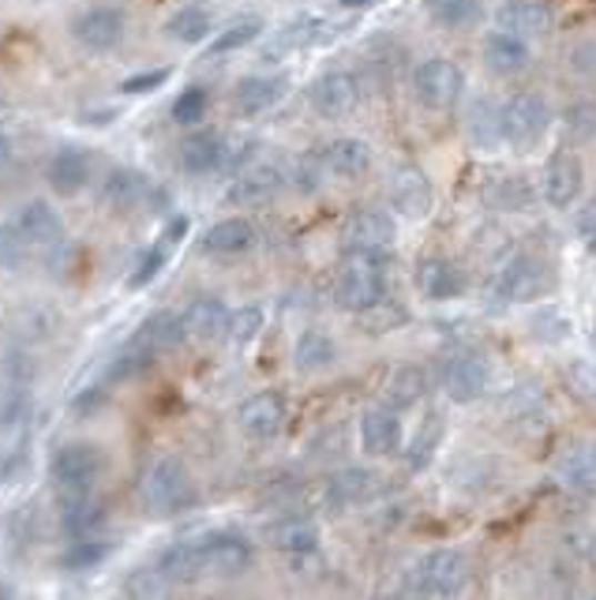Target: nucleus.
Masks as SVG:
<instances>
[{
	"label": "nucleus",
	"mask_w": 596,
	"mask_h": 600,
	"mask_svg": "<svg viewBox=\"0 0 596 600\" xmlns=\"http://www.w3.org/2000/svg\"><path fill=\"white\" fill-rule=\"evenodd\" d=\"M139 491H143L147 510L158 518H173V515H181V510L195 507V480L181 458H169V455L158 458L143 474Z\"/></svg>",
	"instance_id": "obj_1"
},
{
	"label": "nucleus",
	"mask_w": 596,
	"mask_h": 600,
	"mask_svg": "<svg viewBox=\"0 0 596 600\" xmlns=\"http://www.w3.org/2000/svg\"><path fill=\"white\" fill-rule=\"evenodd\" d=\"M465 578H469V563L454 548H435L424 559H416L413 570L405 574V593L413 597H454L462 593Z\"/></svg>",
	"instance_id": "obj_2"
},
{
	"label": "nucleus",
	"mask_w": 596,
	"mask_h": 600,
	"mask_svg": "<svg viewBox=\"0 0 596 600\" xmlns=\"http://www.w3.org/2000/svg\"><path fill=\"white\" fill-rule=\"evenodd\" d=\"M383 297H386L383 260H375V255H345L342 271L334 278V301L345 312H367Z\"/></svg>",
	"instance_id": "obj_3"
},
{
	"label": "nucleus",
	"mask_w": 596,
	"mask_h": 600,
	"mask_svg": "<svg viewBox=\"0 0 596 600\" xmlns=\"http://www.w3.org/2000/svg\"><path fill=\"white\" fill-rule=\"evenodd\" d=\"M499 128L503 143L518 146V151H533L552 128V105L541 94H514L499 110Z\"/></svg>",
	"instance_id": "obj_4"
},
{
	"label": "nucleus",
	"mask_w": 596,
	"mask_h": 600,
	"mask_svg": "<svg viewBox=\"0 0 596 600\" xmlns=\"http://www.w3.org/2000/svg\"><path fill=\"white\" fill-rule=\"evenodd\" d=\"M413 91L421 98L424 110L432 113H451L462 102L465 91V75L451 57H428L413 75Z\"/></svg>",
	"instance_id": "obj_5"
},
{
	"label": "nucleus",
	"mask_w": 596,
	"mask_h": 600,
	"mask_svg": "<svg viewBox=\"0 0 596 600\" xmlns=\"http://www.w3.org/2000/svg\"><path fill=\"white\" fill-rule=\"evenodd\" d=\"M285 184H290V165L277 159H252L244 170H236V181L230 184L225 200L241 206H260L266 200H274Z\"/></svg>",
	"instance_id": "obj_6"
},
{
	"label": "nucleus",
	"mask_w": 596,
	"mask_h": 600,
	"mask_svg": "<svg viewBox=\"0 0 596 600\" xmlns=\"http://www.w3.org/2000/svg\"><path fill=\"white\" fill-rule=\"evenodd\" d=\"M57 491H91V485L102 474V450L94 443H64L57 447L53 461H49Z\"/></svg>",
	"instance_id": "obj_7"
},
{
	"label": "nucleus",
	"mask_w": 596,
	"mask_h": 600,
	"mask_svg": "<svg viewBox=\"0 0 596 600\" xmlns=\"http://www.w3.org/2000/svg\"><path fill=\"white\" fill-rule=\"evenodd\" d=\"M440 387L451 401H476L488 387V364L476 357L473 349H454L440 360Z\"/></svg>",
	"instance_id": "obj_8"
},
{
	"label": "nucleus",
	"mask_w": 596,
	"mask_h": 600,
	"mask_svg": "<svg viewBox=\"0 0 596 600\" xmlns=\"http://www.w3.org/2000/svg\"><path fill=\"white\" fill-rule=\"evenodd\" d=\"M544 289V267L529 255H514V260H506L499 274L492 278L488 285V301L495 308H506V304H522V301H533L541 297Z\"/></svg>",
	"instance_id": "obj_9"
},
{
	"label": "nucleus",
	"mask_w": 596,
	"mask_h": 600,
	"mask_svg": "<svg viewBox=\"0 0 596 600\" xmlns=\"http://www.w3.org/2000/svg\"><path fill=\"white\" fill-rule=\"evenodd\" d=\"M12 230L19 233V241H23V248H27V252H46V255H53V252L64 244L61 214H57L46 200H31L27 206H19Z\"/></svg>",
	"instance_id": "obj_10"
},
{
	"label": "nucleus",
	"mask_w": 596,
	"mask_h": 600,
	"mask_svg": "<svg viewBox=\"0 0 596 600\" xmlns=\"http://www.w3.org/2000/svg\"><path fill=\"white\" fill-rule=\"evenodd\" d=\"M307 102H312V110L326 116V121H342V116H350L356 105H361V80H356L353 72L334 68V72H326L312 83Z\"/></svg>",
	"instance_id": "obj_11"
},
{
	"label": "nucleus",
	"mask_w": 596,
	"mask_h": 600,
	"mask_svg": "<svg viewBox=\"0 0 596 600\" xmlns=\"http://www.w3.org/2000/svg\"><path fill=\"white\" fill-rule=\"evenodd\" d=\"M582 189H585V165L574 151H559L552 154L548 165H544V176H541V192L555 211H570L574 203L582 200Z\"/></svg>",
	"instance_id": "obj_12"
},
{
	"label": "nucleus",
	"mask_w": 596,
	"mask_h": 600,
	"mask_svg": "<svg viewBox=\"0 0 596 600\" xmlns=\"http://www.w3.org/2000/svg\"><path fill=\"white\" fill-rule=\"evenodd\" d=\"M394 237H397V230H394L391 214L361 211V214H353L350 225H345L342 244H345V255H375V260H383V255L394 248Z\"/></svg>",
	"instance_id": "obj_13"
},
{
	"label": "nucleus",
	"mask_w": 596,
	"mask_h": 600,
	"mask_svg": "<svg viewBox=\"0 0 596 600\" xmlns=\"http://www.w3.org/2000/svg\"><path fill=\"white\" fill-rule=\"evenodd\" d=\"M72 38L83 49H91V53H109V49H117L124 38V12L109 4L87 8L72 23Z\"/></svg>",
	"instance_id": "obj_14"
},
{
	"label": "nucleus",
	"mask_w": 596,
	"mask_h": 600,
	"mask_svg": "<svg viewBox=\"0 0 596 600\" xmlns=\"http://www.w3.org/2000/svg\"><path fill=\"white\" fill-rule=\"evenodd\" d=\"M158 200L162 195L151 184V176H143L139 170H113L102 184V203L117 214H135Z\"/></svg>",
	"instance_id": "obj_15"
},
{
	"label": "nucleus",
	"mask_w": 596,
	"mask_h": 600,
	"mask_svg": "<svg viewBox=\"0 0 596 600\" xmlns=\"http://www.w3.org/2000/svg\"><path fill=\"white\" fill-rule=\"evenodd\" d=\"M495 27L506 34H518V38H548L555 27V16L544 0H503L495 8Z\"/></svg>",
	"instance_id": "obj_16"
},
{
	"label": "nucleus",
	"mask_w": 596,
	"mask_h": 600,
	"mask_svg": "<svg viewBox=\"0 0 596 600\" xmlns=\"http://www.w3.org/2000/svg\"><path fill=\"white\" fill-rule=\"evenodd\" d=\"M285 417H290V406H285V398L277 395V390H263V395H252L241 406V431L248 439H274L282 436L285 428Z\"/></svg>",
	"instance_id": "obj_17"
},
{
	"label": "nucleus",
	"mask_w": 596,
	"mask_h": 600,
	"mask_svg": "<svg viewBox=\"0 0 596 600\" xmlns=\"http://www.w3.org/2000/svg\"><path fill=\"white\" fill-rule=\"evenodd\" d=\"M203 552H206V570L222 578H236L252 567V540L241 533H230V529H218V533L203 537Z\"/></svg>",
	"instance_id": "obj_18"
},
{
	"label": "nucleus",
	"mask_w": 596,
	"mask_h": 600,
	"mask_svg": "<svg viewBox=\"0 0 596 600\" xmlns=\"http://www.w3.org/2000/svg\"><path fill=\"white\" fill-rule=\"evenodd\" d=\"M255 248V225L248 218H222L199 241V252L211 255V260H241Z\"/></svg>",
	"instance_id": "obj_19"
},
{
	"label": "nucleus",
	"mask_w": 596,
	"mask_h": 600,
	"mask_svg": "<svg viewBox=\"0 0 596 600\" xmlns=\"http://www.w3.org/2000/svg\"><path fill=\"white\" fill-rule=\"evenodd\" d=\"M432 181L424 176L416 165H405V170H397L394 173V181H391V203H394V211L397 214H405L410 222H421V218H428L432 214Z\"/></svg>",
	"instance_id": "obj_20"
},
{
	"label": "nucleus",
	"mask_w": 596,
	"mask_h": 600,
	"mask_svg": "<svg viewBox=\"0 0 596 600\" xmlns=\"http://www.w3.org/2000/svg\"><path fill=\"white\" fill-rule=\"evenodd\" d=\"M46 181L57 195L83 192L91 181V151L87 146H61L46 165Z\"/></svg>",
	"instance_id": "obj_21"
},
{
	"label": "nucleus",
	"mask_w": 596,
	"mask_h": 600,
	"mask_svg": "<svg viewBox=\"0 0 596 600\" xmlns=\"http://www.w3.org/2000/svg\"><path fill=\"white\" fill-rule=\"evenodd\" d=\"M203 574H211L206 570V552H203V537L199 540H176V545H169L162 559H158V578L162 582H199Z\"/></svg>",
	"instance_id": "obj_22"
},
{
	"label": "nucleus",
	"mask_w": 596,
	"mask_h": 600,
	"mask_svg": "<svg viewBox=\"0 0 596 600\" xmlns=\"http://www.w3.org/2000/svg\"><path fill=\"white\" fill-rule=\"evenodd\" d=\"M361 447L372 458H391L402 447V420L391 406H375L361 417Z\"/></svg>",
	"instance_id": "obj_23"
},
{
	"label": "nucleus",
	"mask_w": 596,
	"mask_h": 600,
	"mask_svg": "<svg viewBox=\"0 0 596 600\" xmlns=\"http://www.w3.org/2000/svg\"><path fill=\"white\" fill-rule=\"evenodd\" d=\"M481 57H484V64H488V72H495V75H518L533 61L529 42L518 38V34L499 31V27H495V31L484 38Z\"/></svg>",
	"instance_id": "obj_24"
},
{
	"label": "nucleus",
	"mask_w": 596,
	"mask_h": 600,
	"mask_svg": "<svg viewBox=\"0 0 596 600\" xmlns=\"http://www.w3.org/2000/svg\"><path fill=\"white\" fill-rule=\"evenodd\" d=\"M320 162L326 173L342 176V181H356L372 170V146L364 140H353V135H342V140H331L320 151Z\"/></svg>",
	"instance_id": "obj_25"
},
{
	"label": "nucleus",
	"mask_w": 596,
	"mask_h": 600,
	"mask_svg": "<svg viewBox=\"0 0 596 600\" xmlns=\"http://www.w3.org/2000/svg\"><path fill=\"white\" fill-rule=\"evenodd\" d=\"M188 233V222L176 214L173 218V225H165V233L158 237L151 248H147L143 255L135 260V267H132V278H128V289H147L158 274H162V267L169 263V255H173V248H176V241H181Z\"/></svg>",
	"instance_id": "obj_26"
},
{
	"label": "nucleus",
	"mask_w": 596,
	"mask_h": 600,
	"mask_svg": "<svg viewBox=\"0 0 596 600\" xmlns=\"http://www.w3.org/2000/svg\"><path fill=\"white\" fill-rule=\"evenodd\" d=\"M416 289H421L428 301H454V297H462V289H465V274L458 263L432 255V260L416 263Z\"/></svg>",
	"instance_id": "obj_27"
},
{
	"label": "nucleus",
	"mask_w": 596,
	"mask_h": 600,
	"mask_svg": "<svg viewBox=\"0 0 596 600\" xmlns=\"http://www.w3.org/2000/svg\"><path fill=\"white\" fill-rule=\"evenodd\" d=\"M61 526L68 537H91L102 533L105 507L98 504L91 491H64L61 496Z\"/></svg>",
	"instance_id": "obj_28"
},
{
	"label": "nucleus",
	"mask_w": 596,
	"mask_h": 600,
	"mask_svg": "<svg viewBox=\"0 0 596 600\" xmlns=\"http://www.w3.org/2000/svg\"><path fill=\"white\" fill-rule=\"evenodd\" d=\"M290 91V80L285 75H248V80L236 83V110L244 116H263L266 110H274L277 102Z\"/></svg>",
	"instance_id": "obj_29"
},
{
	"label": "nucleus",
	"mask_w": 596,
	"mask_h": 600,
	"mask_svg": "<svg viewBox=\"0 0 596 600\" xmlns=\"http://www.w3.org/2000/svg\"><path fill=\"white\" fill-rule=\"evenodd\" d=\"M184 319L176 316V312H154V316L143 319V327L135 330V346L147 349L151 357H158V353H169L176 349L184 342Z\"/></svg>",
	"instance_id": "obj_30"
},
{
	"label": "nucleus",
	"mask_w": 596,
	"mask_h": 600,
	"mask_svg": "<svg viewBox=\"0 0 596 600\" xmlns=\"http://www.w3.org/2000/svg\"><path fill=\"white\" fill-rule=\"evenodd\" d=\"M31 409H34L31 383L8 379L4 387H0V439L27 431V425H31Z\"/></svg>",
	"instance_id": "obj_31"
},
{
	"label": "nucleus",
	"mask_w": 596,
	"mask_h": 600,
	"mask_svg": "<svg viewBox=\"0 0 596 600\" xmlns=\"http://www.w3.org/2000/svg\"><path fill=\"white\" fill-rule=\"evenodd\" d=\"M375 491V477L367 474V469H342V474H334L331 480H326L323 488V504L331 510H350L356 504H364L367 496Z\"/></svg>",
	"instance_id": "obj_32"
},
{
	"label": "nucleus",
	"mask_w": 596,
	"mask_h": 600,
	"mask_svg": "<svg viewBox=\"0 0 596 600\" xmlns=\"http://www.w3.org/2000/svg\"><path fill=\"white\" fill-rule=\"evenodd\" d=\"M184 330L195 338H225V323H230V308L218 297H195L184 308Z\"/></svg>",
	"instance_id": "obj_33"
},
{
	"label": "nucleus",
	"mask_w": 596,
	"mask_h": 600,
	"mask_svg": "<svg viewBox=\"0 0 596 600\" xmlns=\"http://www.w3.org/2000/svg\"><path fill=\"white\" fill-rule=\"evenodd\" d=\"M271 545L277 548V552L301 559V556H315V552H320L323 540H320V529H315L312 521L285 518V521H277V526L271 529Z\"/></svg>",
	"instance_id": "obj_34"
},
{
	"label": "nucleus",
	"mask_w": 596,
	"mask_h": 600,
	"mask_svg": "<svg viewBox=\"0 0 596 600\" xmlns=\"http://www.w3.org/2000/svg\"><path fill=\"white\" fill-rule=\"evenodd\" d=\"M222 151H225L222 135H211V132L188 135V140L181 143V165H184V173L199 176V173L222 170Z\"/></svg>",
	"instance_id": "obj_35"
},
{
	"label": "nucleus",
	"mask_w": 596,
	"mask_h": 600,
	"mask_svg": "<svg viewBox=\"0 0 596 600\" xmlns=\"http://www.w3.org/2000/svg\"><path fill=\"white\" fill-rule=\"evenodd\" d=\"M386 406H391L394 413L402 409H413L416 401H421L424 395H428V376H424L416 364H402V368L394 372L391 379H386Z\"/></svg>",
	"instance_id": "obj_36"
},
{
	"label": "nucleus",
	"mask_w": 596,
	"mask_h": 600,
	"mask_svg": "<svg viewBox=\"0 0 596 600\" xmlns=\"http://www.w3.org/2000/svg\"><path fill=\"white\" fill-rule=\"evenodd\" d=\"M165 34L176 38V42H184V45H199L214 34V19L206 8H195V4L176 8V12L165 19Z\"/></svg>",
	"instance_id": "obj_37"
},
{
	"label": "nucleus",
	"mask_w": 596,
	"mask_h": 600,
	"mask_svg": "<svg viewBox=\"0 0 596 600\" xmlns=\"http://www.w3.org/2000/svg\"><path fill=\"white\" fill-rule=\"evenodd\" d=\"M293 360L301 372H323L331 368V364L337 360V346L334 338L326 330H304L301 338H296V349H293Z\"/></svg>",
	"instance_id": "obj_38"
},
{
	"label": "nucleus",
	"mask_w": 596,
	"mask_h": 600,
	"mask_svg": "<svg viewBox=\"0 0 596 600\" xmlns=\"http://www.w3.org/2000/svg\"><path fill=\"white\" fill-rule=\"evenodd\" d=\"M484 200L492 206H499V211H518V206L529 203V184H525V176L499 173L484 184Z\"/></svg>",
	"instance_id": "obj_39"
},
{
	"label": "nucleus",
	"mask_w": 596,
	"mask_h": 600,
	"mask_svg": "<svg viewBox=\"0 0 596 600\" xmlns=\"http://www.w3.org/2000/svg\"><path fill=\"white\" fill-rule=\"evenodd\" d=\"M440 443H443V417H440V413H428V417H424V425H421V431L413 436L410 450H405V461H410V469H424V466H428L432 455L440 450Z\"/></svg>",
	"instance_id": "obj_40"
},
{
	"label": "nucleus",
	"mask_w": 596,
	"mask_h": 600,
	"mask_svg": "<svg viewBox=\"0 0 596 600\" xmlns=\"http://www.w3.org/2000/svg\"><path fill=\"white\" fill-rule=\"evenodd\" d=\"M57 330V316L46 308V304H27L16 316V338L19 342H46L53 338Z\"/></svg>",
	"instance_id": "obj_41"
},
{
	"label": "nucleus",
	"mask_w": 596,
	"mask_h": 600,
	"mask_svg": "<svg viewBox=\"0 0 596 600\" xmlns=\"http://www.w3.org/2000/svg\"><path fill=\"white\" fill-rule=\"evenodd\" d=\"M263 34V23L260 19H236V23H230L225 27L222 34L214 38L211 42V49L206 53L211 57H225V53H236V49H244V45H252L255 38Z\"/></svg>",
	"instance_id": "obj_42"
},
{
	"label": "nucleus",
	"mask_w": 596,
	"mask_h": 600,
	"mask_svg": "<svg viewBox=\"0 0 596 600\" xmlns=\"http://www.w3.org/2000/svg\"><path fill=\"white\" fill-rule=\"evenodd\" d=\"M109 556V540L105 537H72V545H68V552H64V567H72V570H83V567H94V563H102V559Z\"/></svg>",
	"instance_id": "obj_43"
},
{
	"label": "nucleus",
	"mask_w": 596,
	"mask_h": 600,
	"mask_svg": "<svg viewBox=\"0 0 596 600\" xmlns=\"http://www.w3.org/2000/svg\"><path fill=\"white\" fill-rule=\"evenodd\" d=\"M263 308L260 304H241V308H233L230 312V323H225V338H233V342H252L255 334L263 330Z\"/></svg>",
	"instance_id": "obj_44"
},
{
	"label": "nucleus",
	"mask_w": 596,
	"mask_h": 600,
	"mask_svg": "<svg viewBox=\"0 0 596 600\" xmlns=\"http://www.w3.org/2000/svg\"><path fill=\"white\" fill-rule=\"evenodd\" d=\"M206 105H211V94H206L203 87H188V91L176 94V102H173V110H169V116H173L176 124L192 128V124H199L206 116Z\"/></svg>",
	"instance_id": "obj_45"
},
{
	"label": "nucleus",
	"mask_w": 596,
	"mask_h": 600,
	"mask_svg": "<svg viewBox=\"0 0 596 600\" xmlns=\"http://www.w3.org/2000/svg\"><path fill=\"white\" fill-rule=\"evenodd\" d=\"M559 474L566 480V488H593L596 485V458L593 450H570L563 458Z\"/></svg>",
	"instance_id": "obj_46"
},
{
	"label": "nucleus",
	"mask_w": 596,
	"mask_h": 600,
	"mask_svg": "<svg viewBox=\"0 0 596 600\" xmlns=\"http://www.w3.org/2000/svg\"><path fill=\"white\" fill-rule=\"evenodd\" d=\"M428 12L443 27H465L481 12V0H428Z\"/></svg>",
	"instance_id": "obj_47"
},
{
	"label": "nucleus",
	"mask_w": 596,
	"mask_h": 600,
	"mask_svg": "<svg viewBox=\"0 0 596 600\" xmlns=\"http://www.w3.org/2000/svg\"><path fill=\"white\" fill-rule=\"evenodd\" d=\"M473 140L484 143V146H495L503 143V128H499V110L492 102H476L473 105V124H469Z\"/></svg>",
	"instance_id": "obj_48"
},
{
	"label": "nucleus",
	"mask_w": 596,
	"mask_h": 600,
	"mask_svg": "<svg viewBox=\"0 0 596 600\" xmlns=\"http://www.w3.org/2000/svg\"><path fill=\"white\" fill-rule=\"evenodd\" d=\"M320 181H323V162H320V154H304V159H296L290 165V184H296L301 192H315L320 189Z\"/></svg>",
	"instance_id": "obj_49"
},
{
	"label": "nucleus",
	"mask_w": 596,
	"mask_h": 600,
	"mask_svg": "<svg viewBox=\"0 0 596 600\" xmlns=\"http://www.w3.org/2000/svg\"><path fill=\"white\" fill-rule=\"evenodd\" d=\"M566 132H570L574 140H593L596 135V105H589V102L574 105V110L566 113Z\"/></svg>",
	"instance_id": "obj_50"
},
{
	"label": "nucleus",
	"mask_w": 596,
	"mask_h": 600,
	"mask_svg": "<svg viewBox=\"0 0 596 600\" xmlns=\"http://www.w3.org/2000/svg\"><path fill=\"white\" fill-rule=\"evenodd\" d=\"M169 83V68H154V72H139V75H128L121 83V94H154L158 87Z\"/></svg>",
	"instance_id": "obj_51"
},
{
	"label": "nucleus",
	"mask_w": 596,
	"mask_h": 600,
	"mask_svg": "<svg viewBox=\"0 0 596 600\" xmlns=\"http://www.w3.org/2000/svg\"><path fill=\"white\" fill-rule=\"evenodd\" d=\"M23 241H19V233L12 225H0V267H19L23 263Z\"/></svg>",
	"instance_id": "obj_52"
},
{
	"label": "nucleus",
	"mask_w": 596,
	"mask_h": 600,
	"mask_svg": "<svg viewBox=\"0 0 596 600\" xmlns=\"http://www.w3.org/2000/svg\"><path fill=\"white\" fill-rule=\"evenodd\" d=\"M574 225H578V237L593 248V244H596V195H593V200H585V206L578 211Z\"/></svg>",
	"instance_id": "obj_53"
},
{
	"label": "nucleus",
	"mask_w": 596,
	"mask_h": 600,
	"mask_svg": "<svg viewBox=\"0 0 596 600\" xmlns=\"http://www.w3.org/2000/svg\"><path fill=\"white\" fill-rule=\"evenodd\" d=\"M566 379H570V387L585 390L582 398H596V376H589V368H585L582 360H574V364H570V372H566Z\"/></svg>",
	"instance_id": "obj_54"
},
{
	"label": "nucleus",
	"mask_w": 596,
	"mask_h": 600,
	"mask_svg": "<svg viewBox=\"0 0 596 600\" xmlns=\"http://www.w3.org/2000/svg\"><path fill=\"white\" fill-rule=\"evenodd\" d=\"M94 406H102V390H98V387L83 390V395L75 398V413H91Z\"/></svg>",
	"instance_id": "obj_55"
},
{
	"label": "nucleus",
	"mask_w": 596,
	"mask_h": 600,
	"mask_svg": "<svg viewBox=\"0 0 596 600\" xmlns=\"http://www.w3.org/2000/svg\"><path fill=\"white\" fill-rule=\"evenodd\" d=\"M8 159H12V140H8L4 128H0V165H4Z\"/></svg>",
	"instance_id": "obj_56"
},
{
	"label": "nucleus",
	"mask_w": 596,
	"mask_h": 600,
	"mask_svg": "<svg viewBox=\"0 0 596 600\" xmlns=\"http://www.w3.org/2000/svg\"><path fill=\"white\" fill-rule=\"evenodd\" d=\"M342 4H345V8H367L372 0H342Z\"/></svg>",
	"instance_id": "obj_57"
},
{
	"label": "nucleus",
	"mask_w": 596,
	"mask_h": 600,
	"mask_svg": "<svg viewBox=\"0 0 596 600\" xmlns=\"http://www.w3.org/2000/svg\"><path fill=\"white\" fill-rule=\"evenodd\" d=\"M589 559L596 563V533H593V540H589Z\"/></svg>",
	"instance_id": "obj_58"
},
{
	"label": "nucleus",
	"mask_w": 596,
	"mask_h": 600,
	"mask_svg": "<svg viewBox=\"0 0 596 600\" xmlns=\"http://www.w3.org/2000/svg\"><path fill=\"white\" fill-rule=\"evenodd\" d=\"M593 255H596V244H593Z\"/></svg>",
	"instance_id": "obj_59"
},
{
	"label": "nucleus",
	"mask_w": 596,
	"mask_h": 600,
	"mask_svg": "<svg viewBox=\"0 0 596 600\" xmlns=\"http://www.w3.org/2000/svg\"><path fill=\"white\" fill-rule=\"evenodd\" d=\"M593 458H596V450H593Z\"/></svg>",
	"instance_id": "obj_60"
}]
</instances>
